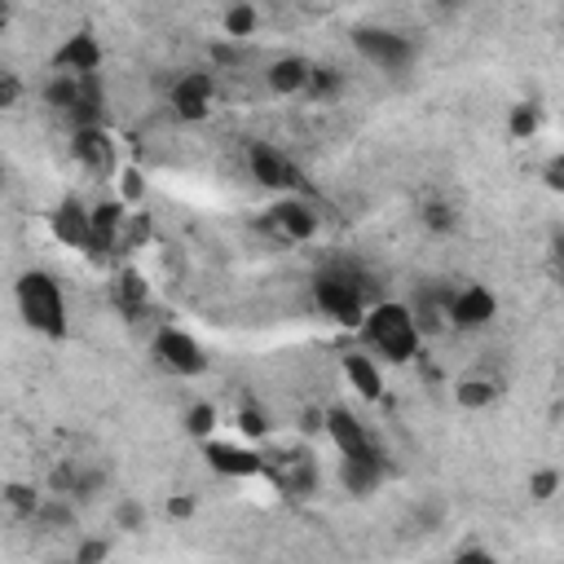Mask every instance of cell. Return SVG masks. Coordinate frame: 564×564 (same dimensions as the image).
I'll return each mask as SVG.
<instances>
[{
	"label": "cell",
	"mask_w": 564,
	"mask_h": 564,
	"mask_svg": "<svg viewBox=\"0 0 564 564\" xmlns=\"http://www.w3.org/2000/svg\"><path fill=\"white\" fill-rule=\"evenodd\" d=\"M269 471H273V485H278L286 498H308V494L317 489V463L308 458V449H291V454H282Z\"/></svg>",
	"instance_id": "15"
},
{
	"label": "cell",
	"mask_w": 564,
	"mask_h": 564,
	"mask_svg": "<svg viewBox=\"0 0 564 564\" xmlns=\"http://www.w3.org/2000/svg\"><path fill=\"white\" fill-rule=\"evenodd\" d=\"M238 432L251 436V441H260V436L269 432V419H264L256 405H242V410H238Z\"/></svg>",
	"instance_id": "28"
},
{
	"label": "cell",
	"mask_w": 564,
	"mask_h": 564,
	"mask_svg": "<svg viewBox=\"0 0 564 564\" xmlns=\"http://www.w3.org/2000/svg\"><path fill=\"white\" fill-rule=\"evenodd\" d=\"M494 397H498V383H494V379H463V383L454 388V401H458L463 410L494 405Z\"/></svg>",
	"instance_id": "22"
},
{
	"label": "cell",
	"mask_w": 564,
	"mask_h": 564,
	"mask_svg": "<svg viewBox=\"0 0 564 564\" xmlns=\"http://www.w3.org/2000/svg\"><path fill=\"white\" fill-rule=\"evenodd\" d=\"M555 260H560V269H564V234L555 238Z\"/></svg>",
	"instance_id": "37"
},
{
	"label": "cell",
	"mask_w": 564,
	"mask_h": 564,
	"mask_svg": "<svg viewBox=\"0 0 564 564\" xmlns=\"http://www.w3.org/2000/svg\"><path fill=\"white\" fill-rule=\"evenodd\" d=\"M361 335L366 344L388 361V366H405L419 357V317L410 304H370L366 322H361Z\"/></svg>",
	"instance_id": "1"
},
{
	"label": "cell",
	"mask_w": 564,
	"mask_h": 564,
	"mask_svg": "<svg viewBox=\"0 0 564 564\" xmlns=\"http://www.w3.org/2000/svg\"><path fill=\"white\" fill-rule=\"evenodd\" d=\"M9 507H13L18 516H31V520H35V511H40V498H35L26 485H9Z\"/></svg>",
	"instance_id": "29"
},
{
	"label": "cell",
	"mask_w": 564,
	"mask_h": 564,
	"mask_svg": "<svg viewBox=\"0 0 564 564\" xmlns=\"http://www.w3.org/2000/svg\"><path fill=\"white\" fill-rule=\"evenodd\" d=\"M555 485H560V471H533V476H529V494H533V498H551Z\"/></svg>",
	"instance_id": "30"
},
{
	"label": "cell",
	"mask_w": 564,
	"mask_h": 564,
	"mask_svg": "<svg viewBox=\"0 0 564 564\" xmlns=\"http://www.w3.org/2000/svg\"><path fill=\"white\" fill-rule=\"evenodd\" d=\"M185 427H189V436H198V441H212V427H216V405H212V401H198V405H189V414H185Z\"/></svg>",
	"instance_id": "23"
},
{
	"label": "cell",
	"mask_w": 564,
	"mask_h": 564,
	"mask_svg": "<svg viewBox=\"0 0 564 564\" xmlns=\"http://www.w3.org/2000/svg\"><path fill=\"white\" fill-rule=\"evenodd\" d=\"M260 225H264L273 238H282V242H308V238H317L322 216H317L313 203H304L300 194H291V198H278V203L264 212Z\"/></svg>",
	"instance_id": "7"
},
{
	"label": "cell",
	"mask_w": 564,
	"mask_h": 564,
	"mask_svg": "<svg viewBox=\"0 0 564 564\" xmlns=\"http://www.w3.org/2000/svg\"><path fill=\"white\" fill-rule=\"evenodd\" d=\"M97 66H101V44L93 40V31H75V35H66L62 48L53 53V70H62V75H79V79H88V75H97Z\"/></svg>",
	"instance_id": "13"
},
{
	"label": "cell",
	"mask_w": 564,
	"mask_h": 564,
	"mask_svg": "<svg viewBox=\"0 0 564 564\" xmlns=\"http://www.w3.org/2000/svg\"><path fill=\"white\" fill-rule=\"evenodd\" d=\"M216 101V79L207 70H185L176 84H172V110L189 123H198Z\"/></svg>",
	"instance_id": "10"
},
{
	"label": "cell",
	"mask_w": 564,
	"mask_h": 564,
	"mask_svg": "<svg viewBox=\"0 0 564 564\" xmlns=\"http://www.w3.org/2000/svg\"><path fill=\"white\" fill-rule=\"evenodd\" d=\"M203 454H207V467L229 476V480H247V476H260L269 463L247 449V445H229V441H203Z\"/></svg>",
	"instance_id": "12"
},
{
	"label": "cell",
	"mask_w": 564,
	"mask_h": 564,
	"mask_svg": "<svg viewBox=\"0 0 564 564\" xmlns=\"http://www.w3.org/2000/svg\"><path fill=\"white\" fill-rule=\"evenodd\" d=\"M123 229H128L123 203H97V207H93V251L123 247Z\"/></svg>",
	"instance_id": "18"
},
{
	"label": "cell",
	"mask_w": 564,
	"mask_h": 564,
	"mask_svg": "<svg viewBox=\"0 0 564 564\" xmlns=\"http://www.w3.org/2000/svg\"><path fill=\"white\" fill-rule=\"evenodd\" d=\"M115 304H119L128 317H137V313L145 308V282H141V273H132V269L119 273V282H115Z\"/></svg>",
	"instance_id": "21"
},
{
	"label": "cell",
	"mask_w": 564,
	"mask_h": 564,
	"mask_svg": "<svg viewBox=\"0 0 564 564\" xmlns=\"http://www.w3.org/2000/svg\"><path fill=\"white\" fill-rule=\"evenodd\" d=\"M70 154L79 167H88L93 176H110L119 167V154H115V137L106 128H79L70 137Z\"/></svg>",
	"instance_id": "11"
},
{
	"label": "cell",
	"mask_w": 564,
	"mask_h": 564,
	"mask_svg": "<svg viewBox=\"0 0 564 564\" xmlns=\"http://www.w3.org/2000/svg\"><path fill=\"white\" fill-rule=\"evenodd\" d=\"M454 564H498L489 551H480V546H467V551H458L454 555Z\"/></svg>",
	"instance_id": "34"
},
{
	"label": "cell",
	"mask_w": 564,
	"mask_h": 564,
	"mask_svg": "<svg viewBox=\"0 0 564 564\" xmlns=\"http://www.w3.org/2000/svg\"><path fill=\"white\" fill-rule=\"evenodd\" d=\"M115 524H119L123 533H141V529H145V507H141L137 498H123V502L115 507Z\"/></svg>",
	"instance_id": "26"
},
{
	"label": "cell",
	"mask_w": 564,
	"mask_h": 564,
	"mask_svg": "<svg viewBox=\"0 0 564 564\" xmlns=\"http://www.w3.org/2000/svg\"><path fill=\"white\" fill-rule=\"evenodd\" d=\"M542 181H546L555 194H564V154H551V159H546V167H542Z\"/></svg>",
	"instance_id": "32"
},
{
	"label": "cell",
	"mask_w": 564,
	"mask_h": 564,
	"mask_svg": "<svg viewBox=\"0 0 564 564\" xmlns=\"http://www.w3.org/2000/svg\"><path fill=\"white\" fill-rule=\"evenodd\" d=\"M326 436L335 441V449H339V458H366V454H379V441L366 432V423L352 414V410H344V405H330L326 410Z\"/></svg>",
	"instance_id": "8"
},
{
	"label": "cell",
	"mask_w": 564,
	"mask_h": 564,
	"mask_svg": "<svg viewBox=\"0 0 564 564\" xmlns=\"http://www.w3.org/2000/svg\"><path fill=\"white\" fill-rule=\"evenodd\" d=\"M150 348H154V361H159L167 375H176V379H194V375L207 370L203 344H198L189 330H181V326H163Z\"/></svg>",
	"instance_id": "5"
},
{
	"label": "cell",
	"mask_w": 564,
	"mask_h": 564,
	"mask_svg": "<svg viewBox=\"0 0 564 564\" xmlns=\"http://www.w3.org/2000/svg\"><path fill=\"white\" fill-rule=\"evenodd\" d=\"M494 313H498V300H494V291H485L480 282H467V286L449 291V300H445V317H449L458 330H476V326H485Z\"/></svg>",
	"instance_id": "9"
},
{
	"label": "cell",
	"mask_w": 564,
	"mask_h": 564,
	"mask_svg": "<svg viewBox=\"0 0 564 564\" xmlns=\"http://www.w3.org/2000/svg\"><path fill=\"white\" fill-rule=\"evenodd\" d=\"M13 300H18V313L22 322L35 330V335H48V339H62L70 330V317H66V295L57 286L53 273L44 269H26L13 286Z\"/></svg>",
	"instance_id": "2"
},
{
	"label": "cell",
	"mask_w": 564,
	"mask_h": 564,
	"mask_svg": "<svg viewBox=\"0 0 564 564\" xmlns=\"http://www.w3.org/2000/svg\"><path fill=\"white\" fill-rule=\"evenodd\" d=\"M423 225H427V229H436V234H449V229L458 225V212H454L449 203L432 198V203H423Z\"/></svg>",
	"instance_id": "25"
},
{
	"label": "cell",
	"mask_w": 564,
	"mask_h": 564,
	"mask_svg": "<svg viewBox=\"0 0 564 564\" xmlns=\"http://www.w3.org/2000/svg\"><path fill=\"white\" fill-rule=\"evenodd\" d=\"M352 48H357L370 66H379V70H388V75H401V70H410V62H414V40H410L405 31H392V26H357V31H352Z\"/></svg>",
	"instance_id": "4"
},
{
	"label": "cell",
	"mask_w": 564,
	"mask_h": 564,
	"mask_svg": "<svg viewBox=\"0 0 564 564\" xmlns=\"http://www.w3.org/2000/svg\"><path fill=\"white\" fill-rule=\"evenodd\" d=\"M256 22H260V18H256L251 4H229V9H225V35H238V40H242V35L256 31Z\"/></svg>",
	"instance_id": "24"
},
{
	"label": "cell",
	"mask_w": 564,
	"mask_h": 564,
	"mask_svg": "<svg viewBox=\"0 0 564 564\" xmlns=\"http://www.w3.org/2000/svg\"><path fill=\"white\" fill-rule=\"evenodd\" d=\"M13 101H18V75L4 70V75H0V106H13Z\"/></svg>",
	"instance_id": "33"
},
{
	"label": "cell",
	"mask_w": 564,
	"mask_h": 564,
	"mask_svg": "<svg viewBox=\"0 0 564 564\" xmlns=\"http://www.w3.org/2000/svg\"><path fill=\"white\" fill-rule=\"evenodd\" d=\"M344 379L352 383V392L361 401H379L383 397V375H379L375 357H366V352H344Z\"/></svg>",
	"instance_id": "19"
},
{
	"label": "cell",
	"mask_w": 564,
	"mask_h": 564,
	"mask_svg": "<svg viewBox=\"0 0 564 564\" xmlns=\"http://www.w3.org/2000/svg\"><path fill=\"white\" fill-rule=\"evenodd\" d=\"M110 555V546L101 542V538H88L84 546H79V555H75V564H101Z\"/></svg>",
	"instance_id": "31"
},
{
	"label": "cell",
	"mask_w": 564,
	"mask_h": 564,
	"mask_svg": "<svg viewBox=\"0 0 564 564\" xmlns=\"http://www.w3.org/2000/svg\"><path fill=\"white\" fill-rule=\"evenodd\" d=\"M366 286H370V282L361 278V269H352V264H330V269H322V273L313 278V300H317V308H322L330 322H339V326H361L366 313H370Z\"/></svg>",
	"instance_id": "3"
},
{
	"label": "cell",
	"mask_w": 564,
	"mask_h": 564,
	"mask_svg": "<svg viewBox=\"0 0 564 564\" xmlns=\"http://www.w3.org/2000/svg\"><path fill=\"white\" fill-rule=\"evenodd\" d=\"M247 167H251L256 185H264V189H273V194H282V198H291V194H300V189H304L300 167H295V163H291V154H282L278 145L256 141V145L247 150Z\"/></svg>",
	"instance_id": "6"
},
{
	"label": "cell",
	"mask_w": 564,
	"mask_h": 564,
	"mask_svg": "<svg viewBox=\"0 0 564 564\" xmlns=\"http://www.w3.org/2000/svg\"><path fill=\"white\" fill-rule=\"evenodd\" d=\"M560 383H564V379H560Z\"/></svg>",
	"instance_id": "39"
},
{
	"label": "cell",
	"mask_w": 564,
	"mask_h": 564,
	"mask_svg": "<svg viewBox=\"0 0 564 564\" xmlns=\"http://www.w3.org/2000/svg\"><path fill=\"white\" fill-rule=\"evenodd\" d=\"M383 476H388L383 449H379V454H366V458H339V480H344V489L357 494V498H366Z\"/></svg>",
	"instance_id": "17"
},
{
	"label": "cell",
	"mask_w": 564,
	"mask_h": 564,
	"mask_svg": "<svg viewBox=\"0 0 564 564\" xmlns=\"http://www.w3.org/2000/svg\"><path fill=\"white\" fill-rule=\"evenodd\" d=\"M533 132H538V106L529 101L511 106V137H533Z\"/></svg>",
	"instance_id": "27"
},
{
	"label": "cell",
	"mask_w": 564,
	"mask_h": 564,
	"mask_svg": "<svg viewBox=\"0 0 564 564\" xmlns=\"http://www.w3.org/2000/svg\"><path fill=\"white\" fill-rule=\"evenodd\" d=\"M53 238L79 251H93V207H84L79 198H62L53 212Z\"/></svg>",
	"instance_id": "14"
},
{
	"label": "cell",
	"mask_w": 564,
	"mask_h": 564,
	"mask_svg": "<svg viewBox=\"0 0 564 564\" xmlns=\"http://www.w3.org/2000/svg\"><path fill=\"white\" fill-rule=\"evenodd\" d=\"M560 286H564V269H560Z\"/></svg>",
	"instance_id": "38"
},
{
	"label": "cell",
	"mask_w": 564,
	"mask_h": 564,
	"mask_svg": "<svg viewBox=\"0 0 564 564\" xmlns=\"http://www.w3.org/2000/svg\"><path fill=\"white\" fill-rule=\"evenodd\" d=\"M167 516H189V498H172L167 502Z\"/></svg>",
	"instance_id": "36"
},
{
	"label": "cell",
	"mask_w": 564,
	"mask_h": 564,
	"mask_svg": "<svg viewBox=\"0 0 564 564\" xmlns=\"http://www.w3.org/2000/svg\"><path fill=\"white\" fill-rule=\"evenodd\" d=\"M308 75H313V62H308V57L282 53L278 62H269L264 84H269V93H278V97H300V93L308 88Z\"/></svg>",
	"instance_id": "16"
},
{
	"label": "cell",
	"mask_w": 564,
	"mask_h": 564,
	"mask_svg": "<svg viewBox=\"0 0 564 564\" xmlns=\"http://www.w3.org/2000/svg\"><path fill=\"white\" fill-rule=\"evenodd\" d=\"M141 189H145L141 172H123V198H128V203H137V198H141Z\"/></svg>",
	"instance_id": "35"
},
{
	"label": "cell",
	"mask_w": 564,
	"mask_h": 564,
	"mask_svg": "<svg viewBox=\"0 0 564 564\" xmlns=\"http://www.w3.org/2000/svg\"><path fill=\"white\" fill-rule=\"evenodd\" d=\"M339 93H344V70H339V66H326V62H313V75H308L304 97H313V101H335Z\"/></svg>",
	"instance_id": "20"
}]
</instances>
